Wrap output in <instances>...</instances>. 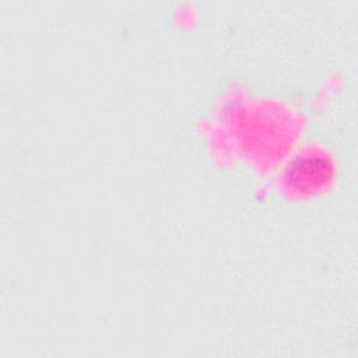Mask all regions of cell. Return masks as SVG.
Returning a JSON list of instances; mask_svg holds the SVG:
<instances>
[{"instance_id":"1","label":"cell","mask_w":358,"mask_h":358,"mask_svg":"<svg viewBox=\"0 0 358 358\" xmlns=\"http://www.w3.org/2000/svg\"><path fill=\"white\" fill-rule=\"evenodd\" d=\"M333 173L331 159L317 150H308L295 155L287 169L285 180L299 192H313L323 186Z\"/></svg>"}]
</instances>
